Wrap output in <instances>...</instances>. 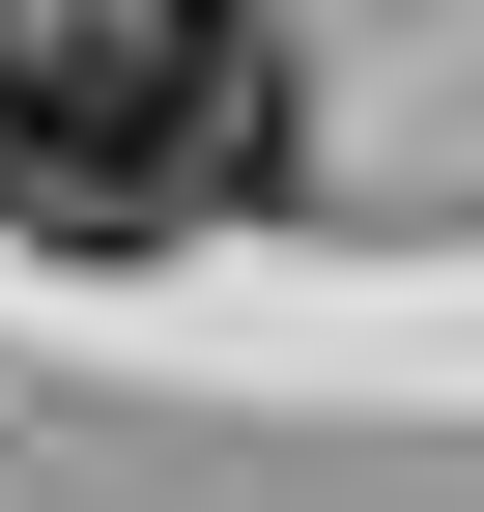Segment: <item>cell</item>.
<instances>
[{
	"instance_id": "obj_1",
	"label": "cell",
	"mask_w": 484,
	"mask_h": 512,
	"mask_svg": "<svg viewBox=\"0 0 484 512\" xmlns=\"http://www.w3.org/2000/svg\"><path fill=\"white\" fill-rule=\"evenodd\" d=\"M314 171V86H285L257 0H0V228L143 256Z\"/></svg>"
}]
</instances>
